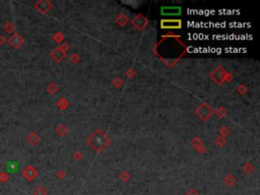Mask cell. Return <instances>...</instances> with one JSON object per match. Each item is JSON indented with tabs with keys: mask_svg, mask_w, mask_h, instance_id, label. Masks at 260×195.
Masks as SVG:
<instances>
[{
	"mask_svg": "<svg viewBox=\"0 0 260 195\" xmlns=\"http://www.w3.org/2000/svg\"><path fill=\"white\" fill-rule=\"evenodd\" d=\"M9 44L11 46H14V48H17V47L21 44V38L17 34L14 35V36L9 39Z\"/></svg>",
	"mask_w": 260,
	"mask_h": 195,
	"instance_id": "obj_3",
	"label": "cell"
},
{
	"mask_svg": "<svg viewBox=\"0 0 260 195\" xmlns=\"http://www.w3.org/2000/svg\"><path fill=\"white\" fill-rule=\"evenodd\" d=\"M162 29H180L182 23L179 19H165L161 23Z\"/></svg>",
	"mask_w": 260,
	"mask_h": 195,
	"instance_id": "obj_2",
	"label": "cell"
},
{
	"mask_svg": "<svg viewBox=\"0 0 260 195\" xmlns=\"http://www.w3.org/2000/svg\"><path fill=\"white\" fill-rule=\"evenodd\" d=\"M182 14V8L177 5H168L161 8V14L164 16H179Z\"/></svg>",
	"mask_w": 260,
	"mask_h": 195,
	"instance_id": "obj_1",
	"label": "cell"
},
{
	"mask_svg": "<svg viewBox=\"0 0 260 195\" xmlns=\"http://www.w3.org/2000/svg\"><path fill=\"white\" fill-rule=\"evenodd\" d=\"M7 168L9 172H16L17 169H19V165L16 162H9L7 165Z\"/></svg>",
	"mask_w": 260,
	"mask_h": 195,
	"instance_id": "obj_4",
	"label": "cell"
}]
</instances>
